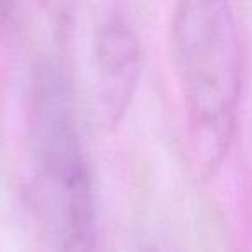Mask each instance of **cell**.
Instances as JSON below:
<instances>
[{
    "instance_id": "6da1fadb",
    "label": "cell",
    "mask_w": 252,
    "mask_h": 252,
    "mask_svg": "<svg viewBox=\"0 0 252 252\" xmlns=\"http://www.w3.org/2000/svg\"><path fill=\"white\" fill-rule=\"evenodd\" d=\"M171 54L199 154L213 162L233 133L242 94L244 50L226 2H182L169 28Z\"/></svg>"
},
{
    "instance_id": "7a4b0ae2",
    "label": "cell",
    "mask_w": 252,
    "mask_h": 252,
    "mask_svg": "<svg viewBox=\"0 0 252 252\" xmlns=\"http://www.w3.org/2000/svg\"><path fill=\"white\" fill-rule=\"evenodd\" d=\"M33 169L40 223L52 252H94L95 190L66 80L40 78L33 118Z\"/></svg>"
},
{
    "instance_id": "3957f363",
    "label": "cell",
    "mask_w": 252,
    "mask_h": 252,
    "mask_svg": "<svg viewBox=\"0 0 252 252\" xmlns=\"http://www.w3.org/2000/svg\"><path fill=\"white\" fill-rule=\"evenodd\" d=\"M142 67V43L131 21L109 11L94 35V85L100 114L116 123L130 104Z\"/></svg>"
},
{
    "instance_id": "277c9868",
    "label": "cell",
    "mask_w": 252,
    "mask_h": 252,
    "mask_svg": "<svg viewBox=\"0 0 252 252\" xmlns=\"http://www.w3.org/2000/svg\"><path fill=\"white\" fill-rule=\"evenodd\" d=\"M145 252H156V251H151V249H149V251H145Z\"/></svg>"
}]
</instances>
